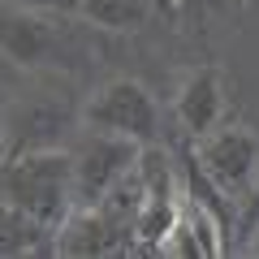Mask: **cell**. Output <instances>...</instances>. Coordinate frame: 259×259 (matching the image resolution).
<instances>
[{
	"label": "cell",
	"mask_w": 259,
	"mask_h": 259,
	"mask_svg": "<svg viewBox=\"0 0 259 259\" xmlns=\"http://www.w3.org/2000/svg\"><path fill=\"white\" fill-rule=\"evenodd\" d=\"M82 130V104L61 87H35L0 108V160L69 147Z\"/></svg>",
	"instance_id": "1"
},
{
	"label": "cell",
	"mask_w": 259,
	"mask_h": 259,
	"mask_svg": "<svg viewBox=\"0 0 259 259\" xmlns=\"http://www.w3.org/2000/svg\"><path fill=\"white\" fill-rule=\"evenodd\" d=\"M0 194L13 207H22L30 221L52 229V238H56L61 221L78 207L74 203V160H69V147L0 160Z\"/></svg>",
	"instance_id": "2"
},
{
	"label": "cell",
	"mask_w": 259,
	"mask_h": 259,
	"mask_svg": "<svg viewBox=\"0 0 259 259\" xmlns=\"http://www.w3.org/2000/svg\"><path fill=\"white\" fill-rule=\"evenodd\" d=\"M139 177H143V212H139V225H134V250L130 255H160V242L182 212L177 156L164 143H147L139 151Z\"/></svg>",
	"instance_id": "3"
},
{
	"label": "cell",
	"mask_w": 259,
	"mask_h": 259,
	"mask_svg": "<svg viewBox=\"0 0 259 259\" xmlns=\"http://www.w3.org/2000/svg\"><path fill=\"white\" fill-rule=\"evenodd\" d=\"M82 125L121 134V139H134L139 147H147V143H160V104L134 78H108L82 100Z\"/></svg>",
	"instance_id": "4"
},
{
	"label": "cell",
	"mask_w": 259,
	"mask_h": 259,
	"mask_svg": "<svg viewBox=\"0 0 259 259\" xmlns=\"http://www.w3.org/2000/svg\"><path fill=\"white\" fill-rule=\"evenodd\" d=\"M74 48V30L65 26V13H39V9H0V56L13 61L26 74L56 69Z\"/></svg>",
	"instance_id": "5"
},
{
	"label": "cell",
	"mask_w": 259,
	"mask_h": 259,
	"mask_svg": "<svg viewBox=\"0 0 259 259\" xmlns=\"http://www.w3.org/2000/svg\"><path fill=\"white\" fill-rule=\"evenodd\" d=\"M194 156L203 164V173L216 182V190L229 194L242 207V199L250 194V186L259 182V130L250 125H212L207 134L190 139Z\"/></svg>",
	"instance_id": "6"
},
{
	"label": "cell",
	"mask_w": 259,
	"mask_h": 259,
	"mask_svg": "<svg viewBox=\"0 0 259 259\" xmlns=\"http://www.w3.org/2000/svg\"><path fill=\"white\" fill-rule=\"evenodd\" d=\"M139 143L121 139V134H104V130H78L69 143V160H74V203L95 207L108 194V186L121 173L139 164Z\"/></svg>",
	"instance_id": "7"
},
{
	"label": "cell",
	"mask_w": 259,
	"mask_h": 259,
	"mask_svg": "<svg viewBox=\"0 0 259 259\" xmlns=\"http://www.w3.org/2000/svg\"><path fill=\"white\" fill-rule=\"evenodd\" d=\"M130 250H134V233L117 229L100 207H74L52 238V255H69V259H108V255H130Z\"/></svg>",
	"instance_id": "8"
},
{
	"label": "cell",
	"mask_w": 259,
	"mask_h": 259,
	"mask_svg": "<svg viewBox=\"0 0 259 259\" xmlns=\"http://www.w3.org/2000/svg\"><path fill=\"white\" fill-rule=\"evenodd\" d=\"M225 104H229V91H225V74L216 65H199L186 74V82L177 87L173 95V117L182 125L186 139H199L212 125H221Z\"/></svg>",
	"instance_id": "9"
},
{
	"label": "cell",
	"mask_w": 259,
	"mask_h": 259,
	"mask_svg": "<svg viewBox=\"0 0 259 259\" xmlns=\"http://www.w3.org/2000/svg\"><path fill=\"white\" fill-rule=\"evenodd\" d=\"M225 250H229V238H225L221 221L182 199V212L160 242V255L164 259H221Z\"/></svg>",
	"instance_id": "10"
},
{
	"label": "cell",
	"mask_w": 259,
	"mask_h": 259,
	"mask_svg": "<svg viewBox=\"0 0 259 259\" xmlns=\"http://www.w3.org/2000/svg\"><path fill=\"white\" fill-rule=\"evenodd\" d=\"M22 255H52V229L30 221L22 207H13L0 194V259H22Z\"/></svg>",
	"instance_id": "11"
},
{
	"label": "cell",
	"mask_w": 259,
	"mask_h": 259,
	"mask_svg": "<svg viewBox=\"0 0 259 259\" xmlns=\"http://www.w3.org/2000/svg\"><path fill=\"white\" fill-rule=\"evenodd\" d=\"M78 18H82L87 26L130 35V30H143V26H147L151 0H78Z\"/></svg>",
	"instance_id": "12"
},
{
	"label": "cell",
	"mask_w": 259,
	"mask_h": 259,
	"mask_svg": "<svg viewBox=\"0 0 259 259\" xmlns=\"http://www.w3.org/2000/svg\"><path fill=\"white\" fill-rule=\"evenodd\" d=\"M0 5H18V9H39V13H65V18H74V13H78V0H0Z\"/></svg>",
	"instance_id": "13"
},
{
	"label": "cell",
	"mask_w": 259,
	"mask_h": 259,
	"mask_svg": "<svg viewBox=\"0 0 259 259\" xmlns=\"http://www.w3.org/2000/svg\"><path fill=\"white\" fill-rule=\"evenodd\" d=\"M255 225H259V182L250 186V194L242 199V207H238V233L246 238V233L255 229Z\"/></svg>",
	"instance_id": "14"
},
{
	"label": "cell",
	"mask_w": 259,
	"mask_h": 259,
	"mask_svg": "<svg viewBox=\"0 0 259 259\" xmlns=\"http://www.w3.org/2000/svg\"><path fill=\"white\" fill-rule=\"evenodd\" d=\"M246 250H250V255H259V225L246 233Z\"/></svg>",
	"instance_id": "15"
}]
</instances>
